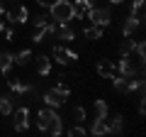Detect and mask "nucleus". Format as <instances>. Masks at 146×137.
Here are the masks:
<instances>
[{"label":"nucleus","mask_w":146,"mask_h":137,"mask_svg":"<svg viewBox=\"0 0 146 137\" xmlns=\"http://www.w3.org/2000/svg\"><path fill=\"white\" fill-rule=\"evenodd\" d=\"M5 10H7V7H5V3L0 0V15H5Z\"/></svg>","instance_id":"473e14b6"},{"label":"nucleus","mask_w":146,"mask_h":137,"mask_svg":"<svg viewBox=\"0 0 146 137\" xmlns=\"http://www.w3.org/2000/svg\"><path fill=\"white\" fill-rule=\"evenodd\" d=\"M124 118L122 115H115L112 118V122H107V130H110V135H122V130H124Z\"/></svg>","instance_id":"a211bd4d"},{"label":"nucleus","mask_w":146,"mask_h":137,"mask_svg":"<svg viewBox=\"0 0 146 137\" xmlns=\"http://www.w3.org/2000/svg\"><path fill=\"white\" fill-rule=\"evenodd\" d=\"M134 39H131V37H124V42H122L119 44V56H129V54L131 52H134Z\"/></svg>","instance_id":"5701e85b"},{"label":"nucleus","mask_w":146,"mask_h":137,"mask_svg":"<svg viewBox=\"0 0 146 137\" xmlns=\"http://www.w3.org/2000/svg\"><path fill=\"white\" fill-rule=\"evenodd\" d=\"M51 118H54V108H44V110H39V113H36V127H39L42 132H46Z\"/></svg>","instance_id":"9d476101"},{"label":"nucleus","mask_w":146,"mask_h":137,"mask_svg":"<svg viewBox=\"0 0 146 137\" xmlns=\"http://www.w3.org/2000/svg\"><path fill=\"white\" fill-rule=\"evenodd\" d=\"M54 59H56V64H61V66H66V64H73V61H78V54L73 52V49H66V47H54Z\"/></svg>","instance_id":"423d86ee"},{"label":"nucleus","mask_w":146,"mask_h":137,"mask_svg":"<svg viewBox=\"0 0 146 137\" xmlns=\"http://www.w3.org/2000/svg\"><path fill=\"white\" fill-rule=\"evenodd\" d=\"M54 34H56L61 42H76V30H71L68 25H58Z\"/></svg>","instance_id":"2eb2a0df"},{"label":"nucleus","mask_w":146,"mask_h":137,"mask_svg":"<svg viewBox=\"0 0 146 137\" xmlns=\"http://www.w3.org/2000/svg\"><path fill=\"white\" fill-rule=\"evenodd\" d=\"M112 88L117 91V93H131V91H136L139 88L141 83H144V79H141V76H134V79H127V76H122V74H115L112 76Z\"/></svg>","instance_id":"f03ea898"},{"label":"nucleus","mask_w":146,"mask_h":137,"mask_svg":"<svg viewBox=\"0 0 146 137\" xmlns=\"http://www.w3.org/2000/svg\"><path fill=\"white\" fill-rule=\"evenodd\" d=\"M49 17L58 25H68L73 20V3L71 0H54L49 3Z\"/></svg>","instance_id":"f257e3e1"},{"label":"nucleus","mask_w":146,"mask_h":137,"mask_svg":"<svg viewBox=\"0 0 146 137\" xmlns=\"http://www.w3.org/2000/svg\"><path fill=\"white\" fill-rule=\"evenodd\" d=\"M73 17H76V20H83V17H85V10H83V7H76V5H73Z\"/></svg>","instance_id":"c756f323"},{"label":"nucleus","mask_w":146,"mask_h":137,"mask_svg":"<svg viewBox=\"0 0 146 137\" xmlns=\"http://www.w3.org/2000/svg\"><path fill=\"white\" fill-rule=\"evenodd\" d=\"M83 34H85V39H102V27H98V25H90V27H85L83 30Z\"/></svg>","instance_id":"412c9836"},{"label":"nucleus","mask_w":146,"mask_h":137,"mask_svg":"<svg viewBox=\"0 0 146 137\" xmlns=\"http://www.w3.org/2000/svg\"><path fill=\"white\" fill-rule=\"evenodd\" d=\"M54 91H58V93H61V95H66V98H68V93H71V86H68L66 83V76H58V83L56 86H54Z\"/></svg>","instance_id":"b1692460"},{"label":"nucleus","mask_w":146,"mask_h":137,"mask_svg":"<svg viewBox=\"0 0 146 137\" xmlns=\"http://www.w3.org/2000/svg\"><path fill=\"white\" fill-rule=\"evenodd\" d=\"M44 103H46V108H54V110H56V108H61L63 103H66V95H61L58 93V91H46V93H44Z\"/></svg>","instance_id":"6e6552de"},{"label":"nucleus","mask_w":146,"mask_h":137,"mask_svg":"<svg viewBox=\"0 0 146 137\" xmlns=\"http://www.w3.org/2000/svg\"><path fill=\"white\" fill-rule=\"evenodd\" d=\"M49 135H54V137H56V135H61V132H63V127H61V118H58V113H54V118H51V122H49Z\"/></svg>","instance_id":"4be33fe9"},{"label":"nucleus","mask_w":146,"mask_h":137,"mask_svg":"<svg viewBox=\"0 0 146 137\" xmlns=\"http://www.w3.org/2000/svg\"><path fill=\"white\" fill-rule=\"evenodd\" d=\"M12 64H15V54L12 52H0V74H10Z\"/></svg>","instance_id":"4468645a"},{"label":"nucleus","mask_w":146,"mask_h":137,"mask_svg":"<svg viewBox=\"0 0 146 137\" xmlns=\"http://www.w3.org/2000/svg\"><path fill=\"white\" fill-rule=\"evenodd\" d=\"M32 59H34V52H32V49H22V52H17V54H15V64H20V66L29 64Z\"/></svg>","instance_id":"6ab92c4d"},{"label":"nucleus","mask_w":146,"mask_h":137,"mask_svg":"<svg viewBox=\"0 0 146 137\" xmlns=\"http://www.w3.org/2000/svg\"><path fill=\"white\" fill-rule=\"evenodd\" d=\"M107 3H112V5H119V3H124V0H107Z\"/></svg>","instance_id":"72a5a7b5"},{"label":"nucleus","mask_w":146,"mask_h":137,"mask_svg":"<svg viewBox=\"0 0 146 137\" xmlns=\"http://www.w3.org/2000/svg\"><path fill=\"white\" fill-rule=\"evenodd\" d=\"M3 30H5V22H0V32H3Z\"/></svg>","instance_id":"f704fd0d"},{"label":"nucleus","mask_w":146,"mask_h":137,"mask_svg":"<svg viewBox=\"0 0 146 137\" xmlns=\"http://www.w3.org/2000/svg\"><path fill=\"white\" fill-rule=\"evenodd\" d=\"M98 76H102V79H112V76L117 74V68H115V64L112 61H107V59H102V61H98Z\"/></svg>","instance_id":"9b49d317"},{"label":"nucleus","mask_w":146,"mask_h":137,"mask_svg":"<svg viewBox=\"0 0 146 137\" xmlns=\"http://www.w3.org/2000/svg\"><path fill=\"white\" fill-rule=\"evenodd\" d=\"M90 135H98V137L110 135V130H107V118H95V120H93V127H90Z\"/></svg>","instance_id":"dca6fc26"},{"label":"nucleus","mask_w":146,"mask_h":137,"mask_svg":"<svg viewBox=\"0 0 146 137\" xmlns=\"http://www.w3.org/2000/svg\"><path fill=\"white\" fill-rule=\"evenodd\" d=\"M49 22H51V17H49V15H36L34 17V30H36V27H46Z\"/></svg>","instance_id":"cd10ccee"},{"label":"nucleus","mask_w":146,"mask_h":137,"mask_svg":"<svg viewBox=\"0 0 146 137\" xmlns=\"http://www.w3.org/2000/svg\"><path fill=\"white\" fill-rule=\"evenodd\" d=\"M7 86H10V91H12V93H17V95H32V93H34V86L22 83L20 79H10V81H7Z\"/></svg>","instance_id":"1a4fd4ad"},{"label":"nucleus","mask_w":146,"mask_h":137,"mask_svg":"<svg viewBox=\"0 0 146 137\" xmlns=\"http://www.w3.org/2000/svg\"><path fill=\"white\" fill-rule=\"evenodd\" d=\"M68 135H71V137H85V135H88V130L80 127V125H73L71 130H68Z\"/></svg>","instance_id":"bb28decb"},{"label":"nucleus","mask_w":146,"mask_h":137,"mask_svg":"<svg viewBox=\"0 0 146 137\" xmlns=\"http://www.w3.org/2000/svg\"><path fill=\"white\" fill-rule=\"evenodd\" d=\"M29 130V108L22 105L15 110V132H27Z\"/></svg>","instance_id":"0eeeda50"},{"label":"nucleus","mask_w":146,"mask_h":137,"mask_svg":"<svg viewBox=\"0 0 146 137\" xmlns=\"http://www.w3.org/2000/svg\"><path fill=\"white\" fill-rule=\"evenodd\" d=\"M95 0H73V5L76 7H83V10H88V7H93Z\"/></svg>","instance_id":"c85d7f7f"},{"label":"nucleus","mask_w":146,"mask_h":137,"mask_svg":"<svg viewBox=\"0 0 146 137\" xmlns=\"http://www.w3.org/2000/svg\"><path fill=\"white\" fill-rule=\"evenodd\" d=\"M5 17H7V22H12V25H25L27 20H29V10H27L25 5H20V3H15V5L10 7V10H5Z\"/></svg>","instance_id":"39448f33"},{"label":"nucleus","mask_w":146,"mask_h":137,"mask_svg":"<svg viewBox=\"0 0 146 137\" xmlns=\"http://www.w3.org/2000/svg\"><path fill=\"white\" fill-rule=\"evenodd\" d=\"M115 68H117V74L127 76V79H134V76L144 74V66H139L131 56H122L119 61H115Z\"/></svg>","instance_id":"7ed1b4c3"},{"label":"nucleus","mask_w":146,"mask_h":137,"mask_svg":"<svg viewBox=\"0 0 146 137\" xmlns=\"http://www.w3.org/2000/svg\"><path fill=\"white\" fill-rule=\"evenodd\" d=\"M12 110H15V98H12V93L0 95V113L3 115H10Z\"/></svg>","instance_id":"f3484780"},{"label":"nucleus","mask_w":146,"mask_h":137,"mask_svg":"<svg viewBox=\"0 0 146 137\" xmlns=\"http://www.w3.org/2000/svg\"><path fill=\"white\" fill-rule=\"evenodd\" d=\"M139 27H141V20H136L134 15H129V17L124 20V25H122V34H124V37H131Z\"/></svg>","instance_id":"ddd939ff"},{"label":"nucleus","mask_w":146,"mask_h":137,"mask_svg":"<svg viewBox=\"0 0 146 137\" xmlns=\"http://www.w3.org/2000/svg\"><path fill=\"white\" fill-rule=\"evenodd\" d=\"M129 15H134L136 20H141V22H144V0H131Z\"/></svg>","instance_id":"aec40b11"},{"label":"nucleus","mask_w":146,"mask_h":137,"mask_svg":"<svg viewBox=\"0 0 146 137\" xmlns=\"http://www.w3.org/2000/svg\"><path fill=\"white\" fill-rule=\"evenodd\" d=\"M85 15H88V20L93 22V25H98V27H107V25H112V12L107 10V7H88L85 10Z\"/></svg>","instance_id":"20e7f679"},{"label":"nucleus","mask_w":146,"mask_h":137,"mask_svg":"<svg viewBox=\"0 0 146 137\" xmlns=\"http://www.w3.org/2000/svg\"><path fill=\"white\" fill-rule=\"evenodd\" d=\"M36 5H39V7H49V3H46V0H36Z\"/></svg>","instance_id":"2f4dec72"},{"label":"nucleus","mask_w":146,"mask_h":137,"mask_svg":"<svg viewBox=\"0 0 146 137\" xmlns=\"http://www.w3.org/2000/svg\"><path fill=\"white\" fill-rule=\"evenodd\" d=\"M34 68H36V74H39V76H49V74H51V59L44 56V54H42V56H36L34 59Z\"/></svg>","instance_id":"f8f14e48"},{"label":"nucleus","mask_w":146,"mask_h":137,"mask_svg":"<svg viewBox=\"0 0 146 137\" xmlns=\"http://www.w3.org/2000/svg\"><path fill=\"white\" fill-rule=\"evenodd\" d=\"M71 118H73V122H76V125H80V122H83L85 120V108H73V110H71Z\"/></svg>","instance_id":"a878e982"},{"label":"nucleus","mask_w":146,"mask_h":137,"mask_svg":"<svg viewBox=\"0 0 146 137\" xmlns=\"http://www.w3.org/2000/svg\"><path fill=\"white\" fill-rule=\"evenodd\" d=\"M3 32H5V39H7V42H12V39H15V30H7V27H5Z\"/></svg>","instance_id":"7c9ffc66"},{"label":"nucleus","mask_w":146,"mask_h":137,"mask_svg":"<svg viewBox=\"0 0 146 137\" xmlns=\"http://www.w3.org/2000/svg\"><path fill=\"white\" fill-rule=\"evenodd\" d=\"M110 115V108L105 100H95V118H107Z\"/></svg>","instance_id":"393cba45"}]
</instances>
